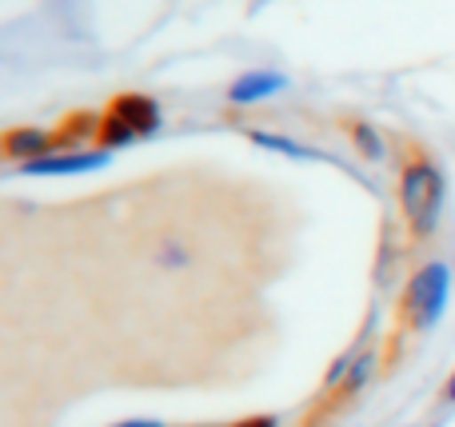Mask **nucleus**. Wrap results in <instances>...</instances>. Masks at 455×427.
Segmentation results:
<instances>
[{
    "mask_svg": "<svg viewBox=\"0 0 455 427\" xmlns=\"http://www.w3.org/2000/svg\"><path fill=\"white\" fill-rule=\"evenodd\" d=\"M443 192H448V184H443L440 168H435L432 160H416V164L403 172V180H400V200H403V212H408L411 228H416L419 236L435 232V224H440Z\"/></svg>",
    "mask_w": 455,
    "mask_h": 427,
    "instance_id": "obj_1",
    "label": "nucleus"
},
{
    "mask_svg": "<svg viewBox=\"0 0 455 427\" xmlns=\"http://www.w3.org/2000/svg\"><path fill=\"white\" fill-rule=\"evenodd\" d=\"M451 276L455 272L448 268V264H427V268H419L416 276H411L408 316L419 332H427V328H435L443 320V312H448V296H451Z\"/></svg>",
    "mask_w": 455,
    "mask_h": 427,
    "instance_id": "obj_2",
    "label": "nucleus"
},
{
    "mask_svg": "<svg viewBox=\"0 0 455 427\" xmlns=\"http://www.w3.org/2000/svg\"><path fill=\"white\" fill-rule=\"evenodd\" d=\"M112 160V148H84V152H48V156L16 164L20 176H88L100 172Z\"/></svg>",
    "mask_w": 455,
    "mask_h": 427,
    "instance_id": "obj_3",
    "label": "nucleus"
},
{
    "mask_svg": "<svg viewBox=\"0 0 455 427\" xmlns=\"http://www.w3.org/2000/svg\"><path fill=\"white\" fill-rule=\"evenodd\" d=\"M283 88H288V76L275 68H251V72H240V76L232 80V88H228V100L240 104V108H248V104H259V100H272V96H280Z\"/></svg>",
    "mask_w": 455,
    "mask_h": 427,
    "instance_id": "obj_4",
    "label": "nucleus"
},
{
    "mask_svg": "<svg viewBox=\"0 0 455 427\" xmlns=\"http://www.w3.org/2000/svg\"><path fill=\"white\" fill-rule=\"evenodd\" d=\"M112 116L124 120V124L136 132V140H140V136H152L160 128V108H156V100H148V96H120Z\"/></svg>",
    "mask_w": 455,
    "mask_h": 427,
    "instance_id": "obj_5",
    "label": "nucleus"
},
{
    "mask_svg": "<svg viewBox=\"0 0 455 427\" xmlns=\"http://www.w3.org/2000/svg\"><path fill=\"white\" fill-rule=\"evenodd\" d=\"M248 140L256 144V148H267V152H280V156H296V160H331L328 152H315L307 148V144L291 140V136H275V132H259V128H251Z\"/></svg>",
    "mask_w": 455,
    "mask_h": 427,
    "instance_id": "obj_6",
    "label": "nucleus"
},
{
    "mask_svg": "<svg viewBox=\"0 0 455 427\" xmlns=\"http://www.w3.org/2000/svg\"><path fill=\"white\" fill-rule=\"evenodd\" d=\"M4 152L12 160H36V156H48V132H40V128H20V132H12L4 140Z\"/></svg>",
    "mask_w": 455,
    "mask_h": 427,
    "instance_id": "obj_7",
    "label": "nucleus"
},
{
    "mask_svg": "<svg viewBox=\"0 0 455 427\" xmlns=\"http://www.w3.org/2000/svg\"><path fill=\"white\" fill-rule=\"evenodd\" d=\"M352 140H355V148H360L368 160H384V152H387V148H384V140H379L376 128L355 124V128H352Z\"/></svg>",
    "mask_w": 455,
    "mask_h": 427,
    "instance_id": "obj_8",
    "label": "nucleus"
},
{
    "mask_svg": "<svg viewBox=\"0 0 455 427\" xmlns=\"http://www.w3.org/2000/svg\"><path fill=\"white\" fill-rule=\"evenodd\" d=\"M371 368H376V356H371V352H363V356L360 360H355V364H352V372H347V391H360L363 388V380H368V376H371Z\"/></svg>",
    "mask_w": 455,
    "mask_h": 427,
    "instance_id": "obj_9",
    "label": "nucleus"
},
{
    "mask_svg": "<svg viewBox=\"0 0 455 427\" xmlns=\"http://www.w3.org/2000/svg\"><path fill=\"white\" fill-rule=\"evenodd\" d=\"M112 427H164L160 420H124V423H112Z\"/></svg>",
    "mask_w": 455,
    "mask_h": 427,
    "instance_id": "obj_10",
    "label": "nucleus"
},
{
    "mask_svg": "<svg viewBox=\"0 0 455 427\" xmlns=\"http://www.w3.org/2000/svg\"><path fill=\"white\" fill-rule=\"evenodd\" d=\"M164 264H172V268H176V264H188V256H184V252H176V248H172V252L164 256Z\"/></svg>",
    "mask_w": 455,
    "mask_h": 427,
    "instance_id": "obj_11",
    "label": "nucleus"
},
{
    "mask_svg": "<svg viewBox=\"0 0 455 427\" xmlns=\"http://www.w3.org/2000/svg\"><path fill=\"white\" fill-rule=\"evenodd\" d=\"M240 427H275V420H251V423H240Z\"/></svg>",
    "mask_w": 455,
    "mask_h": 427,
    "instance_id": "obj_12",
    "label": "nucleus"
},
{
    "mask_svg": "<svg viewBox=\"0 0 455 427\" xmlns=\"http://www.w3.org/2000/svg\"><path fill=\"white\" fill-rule=\"evenodd\" d=\"M448 404H455V376L448 380Z\"/></svg>",
    "mask_w": 455,
    "mask_h": 427,
    "instance_id": "obj_13",
    "label": "nucleus"
}]
</instances>
